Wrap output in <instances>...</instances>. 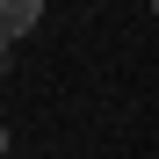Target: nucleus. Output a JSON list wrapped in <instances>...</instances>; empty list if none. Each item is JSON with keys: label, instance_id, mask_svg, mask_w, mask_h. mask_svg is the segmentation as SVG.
Here are the masks:
<instances>
[{"label": "nucleus", "instance_id": "f257e3e1", "mask_svg": "<svg viewBox=\"0 0 159 159\" xmlns=\"http://www.w3.org/2000/svg\"><path fill=\"white\" fill-rule=\"evenodd\" d=\"M36 22H43V0H7V7H0V36L15 43V36H29Z\"/></svg>", "mask_w": 159, "mask_h": 159}]
</instances>
